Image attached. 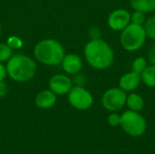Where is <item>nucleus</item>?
<instances>
[{
  "mask_svg": "<svg viewBox=\"0 0 155 154\" xmlns=\"http://www.w3.org/2000/svg\"><path fill=\"white\" fill-rule=\"evenodd\" d=\"M84 54L88 64L96 70H106L114 62V51L104 39H90L84 46Z\"/></svg>",
  "mask_w": 155,
  "mask_h": 154,
  "instance_id": "f257e3e1",
  "label": "nucleus"
},
{
  "mask_svg": "<svg viewBox=\"0 0 155 154\" xmlns=\"http://www.w3.org/2000/svg\"><path fill=\"white\" fill-rule=\"evenodd\" d=\"M9 77L17 83H26L36 73V64L29 56L22 54L12 55L5 65Z\"/></svg>",
  "mask_w": 155,
  "mask_h": 154,
  "instance_id": "f03ea898",
  "label": "nucleus"
},
{
  "mask_svg": "<svg viewBox=\"0 0 155 154\" xmlns=\"http://www.w3.org/2000/svg\"><path fill=\"white\" fill-rule=\"evenodd\" d=\"M35 59L45 65H57L62 63L65 53L60 42L54 39H44L34 48Z\"/></svg>",
  "mask_w": 155,
  "mask_h": 154,
  "instance_id": "7ed1b4c3",
  "label": "nucleus"
},
{
  "mask_svg": "<svg viewBox=\"0 0 155 154\" xmlns=\"http://www.w3.org/2000/svg\"><path fill=\"white\" fill-rule=\"evenodd\" d=\"M120 33V44L125 51L130 53L140 50L147 40L143 25L131 23Z\"/></svg>",
  "mask_w": 155,
  "mask_h": 154,
  "instance_id": "20e7f679",
  "label": "nucleus"
},
{
  "mask_svg": "<svg viewBox=\"0 0 155 154\" xmlns=\"http://www.w3.org/2000/svg\"><path fill=\"white\" fill-rule=\"evenodd\" d=\"M123 130L132 137H140L146 131V121L139 113L127 110L121 114V123Z\"/></svg>",
  "mask_w": 155,
  "mask_h": 154,
  "instance_id": "39448f33",
  "label": "nucleus"
},
{
  "mask_svg": "<svg viewBox=\"0 0 155 154\" xmlns=\"http://www.w3.org/2000/svg\"><path fill=\"white\" fill-rule=\"evenodd\" d=\"M127 93L120 87H113L106 90L102 96V104L109 112H118L126 104Z\"/></svg>",
  "mask_w": 155,
  "mask_h": 154,
  "instance_id": "423d86ee",
  "label": "nucleus"
},
{
  "mask_svg": "<svg viewBox=\"0 0 155 154\" xmlns=\"http://www.w3.org/2000/svg\"><path fill=\"white\" fill-rule=\"evenodd\" d=\"M69 103L75 109L85 111L94 103L93 94L84 86L75 85L68 93Z\"/></svg>",
  "mask_w": 155,
  "mask_h": 154,
  "instance_id": "0eeeda50",
  "label": "nucleus"
},
{
  "mask_svg": "<svg viewBox=\"0 0 155 154\" xmlns=\"http://www.w3.org/2000/svg\"><path fill=\"white\" fill-rule=\"evenodd\" d=\"M108 26L115 32L123 31L131 24V13L125 8H117L112 11L107 18Z\"/></svg>",
  "mask_w": 155,
  "mask_h": 154,
  "instance_id": "6e6552de",
  "label": "nucleus"
},
{
  "mask_svg": "<svg viewBox=\"0 0 155 154\" xmlns=\"http://www.w3.org/2000/svg\"><path fill=\"white\" fill-rule=\"evenodd\" d=\"M48 86L56 95H64L73 88V81L65 74H55L50 78Z\"/></svg>",
  "mask_w": 155,
  "mask_h": 154,
  "instance_id": "1a4fd4ad",
  "label": "nucleus"
},
{
  "mask_svg": "<svg viewBox=\"0 0 155 154\" xmlns=\"http://www.w3.org/2000/svg\"><path fill=\"white\" fill-rule=\"evenodd\" d=\"M142 83V77L140 74H137L134 71L124 74L119 79V86L125 93L134 92Z\"/></svg>",
  "mask_w": 155,
  "mask_h": 154,
  "instance_id": "9d476101",
  "label": "nucleus"
},
{
  "mask_svg": "<svg viewBox=\"0 0 155 154\" xmlns=\"http://www.w3.org/2000/svg\"><path fill=\"white\" fill-rule=\"evenodd\" d=\"M61 64L64 71L69 74H77L83 67L82 58L75 54H65Z\"/></svg>",
  "mask_w": 155,
  "mask_h": 154,
  "instance_id": "9b49d317",
  "label": "nucleus"
},
{
  "mask_svg": "<svg viewBox=\"0 0 155 154\" xmlns=\"http://www.w3.org/2000/svg\"><path fill=\"white\" fill-rule=\"evenodd\" d=\"M35 104L41 109H49L56 103V94L50 89L40 92L35 97Z\"/></svg>",
  "mask_w": 155,
  "mask_h": 154,
  "instance_id": "f8f14e48",
  "label": "nucleus"
},
{
  "mask_svg": "<svg viewBox=\"0 0 155 154\" xmlns=\"http://www.w3.org/2000/svg\"><path fill=\"white\" fill-rule=\"evenodd\" d=\"M129 110L134 112H140L144 107V100L142 95L135 92L129 93L126 98V104Z\"/></svg>",
  "mask_w": 155,
  "mask_h": 154,
  "instance_id": "ddd939ff",
  "label": "nucleus"
},
{
  "mask_svg": "<svg viewBox=\"0 0 155 154\" xmlns=\"http://www.w3.org/2000/svg\"><path fill=\"white\" fill-rule=\"evenodd\" d=\"M130 5L134 10L141 11L144 14L155 11V0H130Z\"/></svg>",
  "mask_w": 155,
  "mask_h": 154,
  "instance_id": "4468645a",
  "label": "nucleus"
},
{
  "mask_svg": "<svg viewBox=\"0 0 155 154\" xmlns=\"http://www.w3.org/2000/svg\"><path fill=\"white\" fill-rule=\"evenodd\" d=\"M142 83L149 88H155V64H150L141 74Z\"/></svg>",
  "mask_w": 155,
  "mask_h": 154,
  "instance_id": "2eb2a0df",
  "label": "nucleus"
},
{
  "mask_svg": "<svg viewBox=\"0 0 155 154\" xmlns=\"http://www.w3.org/2000/svg\"><path fill=\"white\" fill-rule=\"evenodd\" d=\"M149 65V62L147 60V58L145 56H137L134 58V60L132 62V64H131V70L137 73V74H142L143 72L146 69V67Z\"/></svg>",
  "mask_w": 155,
  "mask_h": 154,
  "instance_id": "dca6fc26",
  "label": "nucleus"
},
{
  "mask_svg": "<svg viewBox=\"0 0 155 154\" xmlns=\"http://www.w3.org/2000/svg\"><path fill=\"white\" fill-rule=\"evenodd\" d=\"M147 38L155 41V15L146 19L143 25Z\"/></svg>",
  "mask_w": 155,
  "mask_h": 154,
  "instance_id": "f3484780",
  "label": "nucleus"
},
{
  "mask_svg": "<svg viewBox=\"0 0 155 154\" xmlns=\"http://www.w3.org/2000/svg\"><path fill=\"white\" fill-rule=\"evenodd\" d=\"M13 55V49L4 43H0V63L7 62Z\"/></svg>",
  "mask_w": 155,
  "mask_h": 154,
  "instance_id": "a211bd4d",
  "label": "nucleus"
},
{
  "mask_svg": "<svg viewBox=\"0 0 155 154\" xmlns=\"http://www.w3.org/2000/svg\"><path fill=\"white\" fill-rule=\"evenodd\" d=\"M146 19H147L146 14H144L141 11L134 10V12L131 13V23H133V24L143 25Z\"/></svg>",
  "mask_w": 155,
  "mask_h": 154,
  "instance_id": "6ab92c4d",
  "label": "nucleus"
},
{
  "mask_svg": "<svg viewBox=\"0 0 155 154\" xmlns=\"http://www.w3.org/2000/svg\"><path fill=\"white\" fill-rule=\"evenodd\" d=\"M6 44L12 48V49H20L23 47V41L19 36L16 35H11L8 37Z\"/></svg>",
  "mask_w": 155,
  "mask_h": 154,
  "instance_id": "aec40b11",
  "label": "nucleus"
},
{
  "mask_svg": "<svg viewBox=\"0 0 155 154\" xmlns=\"http://www.w3.org/2000/svg\"><path fill=\"white\" fill-rule=\"evenodd\" d=\"M107 122L110 126L116 127V126L120 125V123H121V115L118 114L116 112H112V113H110L108 115Z\"/></svg>",
  "mask_w": 155,
  "mask_h": 154,
  "instance_id": "412c9836",
  "label": "nucleus"
},
{
  "mask_svg": "<svg viewBox=\"0 0 155 154\" xmlns=\"http://www.w3.org/2000/svg\"><path fill=\"white\" fill-rule=\"evenodd\" d=\"M88 34H89L90 39H98V38H101L102 32H101V29L99 27L93 26L89 29Z\"/></svg>",
  "mask_w": 155,
  "mask_h": 154,
  "instance_id": "4be33fe9",
  "label": "nucleus"
},
{
  "mask_svg": "<svg viewBox=\"0 0 155 154\" xmlns=\"http://www.w3.org/2000/svg\"><path fill=\"white\" fill-rule=\"evenodd\" d=\"M146 58L150 64H155V43L149 48Z\"/></svg>",
  "mask_w": 155,
  "mask_h": 154,
  "instance_id": "5701e85b",
  "label": "nucleus"
},
{
  "mask_svg": "<svg viewBox=\"0 0 155 154\" xmlns=\"http://www.w3.org/2000/svg\"><path fill=\"white\" fill-rule=\"evenodd\" d=\"M8 93V88L4 81H0V97H5Z\"/></svg>",
  "mask_w": 155,
  "mask_h": 154,
  "instance_id": "b1692460",
  "label": "nucleus"
},
{
  "mask_svg": "<svg viewBox=\"0 0 155 154\" xmlns=\"http://www.w3.org/2000/svg\"><path fill=\"white\" fill-rule=\"evenodd\" d=\"M75 83H76V85H79V86H84V84H85V77L82 74H80V73L77 74V76L75 77Z\"/></svg>",
  "mask_w": 155,
  "mask_h": 154,
  "instance_id": "393cba45",
  "label": "nucleus"
},
{
  "mask_svg": "<svg viewBox=\"0 0 155 154\" xmlns=\"http://www.w3.org/2000/svg\"><path fill=\"white\" fill-rule=\"evenodd\" d=\"M6 75H7L6 67L2 63H0V81H4Z\"/></svg>",
  "mask_w": 155,
  "mask_h": 154,
  "instance_id": "a878e982",
  "label": "nucleus"
},
{
  "mask_svg": "<svg viewBox=\"0 0 155 154\" xmlns=\"http://www.w3.org/2000/svg\"><path fill=\"white\" fill-rule=\"evenodd\" d=\"M1 31H2V27H1V25H0V33H1Z\"/></svg>",
  "mask_w": 155,
  "mask_h": 154,
  "instance_id": "bb28decb",
  "label": "nucleus"
}]
</instances>
